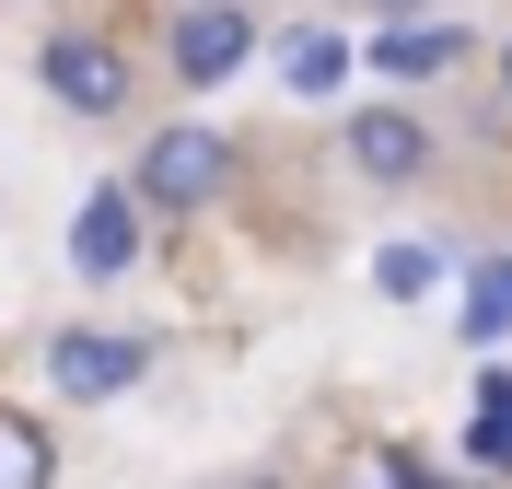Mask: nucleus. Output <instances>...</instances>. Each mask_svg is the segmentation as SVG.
<instances>
[{
    "label": "nucleus",
    "instance_id": "obj_1",
    "mask_svg": "<svg viewBox=\"0 0 512 489\" xmlns=\"http://www.w3.org/2000/svg\"><path fill=\"white\" fill-rule=\"evenodd\" d=\"M222 187H233V140H222V129H198V117L152 129V140H140V163H128V198H140V222H198Z\"/></svg>",
    "mask_w": 512,
    "mask_h": 489
},
{
    "label": "nucleus",
    "instance_id": "obj_2",
    "mask_svg": "<svg viewBox=\"0 0 512 489\" xmlns=\"http://www.w3.org/2000/svg\"><path fill=\"white\" fill-rule=\"evenodd\" d=\"M35 82H47L70 117H128V94H140V82H128V47L94 35V24H59V35H47V47H35Z\"/></svg>",
    "mask_w": 512,
    "mask_h": 489
},
{
    "label": "nucleus",
    "instance_id": "obj_3",
    "mask_svg": "<svg viewBox=\"0 0 512 489\" xmlns=\"http://www.w3.org/2000/svg\"><path fill=\"white\" fill-rule=\"evenodd\" d=\"M245 47H256V12H245V0H175V12H163V59H175V82H187V94L233 82V70H245Z\"/></svg>",
    "mask_w": 512,
    "mask_h": 489
},
{
    "label": "nucleus",
    "instance_id": "obj_4",
    "mask_svg": "<svg viewBox=\"0 0 512 489\" xmlns=\"http://www.w3.org/2000/svg\"><path fill=\"white\" fill-rule=\"evenodd\" d=\"M338 152H350L361 187H419V175L443 163V140H431V117H419V105H361L350 129H338Z\"/></svg>",
    "mask_w": 512,
    "mask_h": 489
},
{
    "label": "nucleus",
    "instance_id": "obj_5",
    "mask_svg": "<svg viewBox=\"0 0 512 489\" xmlns=\"http://www.w3.org/2000/svg\"><path fill=\"white\" fill-rule=\"evenodd\" d=\"M140 373H152V338H128V326H70V338H47V385L82 396V408H94V396H128Z\"/></svg>",
    "mask_w": 512,
    "mask_h": 489
},
{
    "label": "nucleus",
    "instance_id": "obj_6",
    "mask_svg": "<svg viewBox=\"0 0 512 489\" xmlns=\"http://www.w3.org/2000/svg\"><path fill=\"white\" fill-rule=\"evenodd\" d=\"M361 59H373L384 82H443V70L478 59V35L454 24V12H431V24H373V47H361Z\"/></svg>",
    "mask_w": 512,
    "mask_h": 489
},
{
    "label": "nucleus",
    "instance_id": "obj_7",
    "mask_svg": "<svg viewBox=\"0 0 512 489\" xmlns=\"http://www.w3.org/2000/svg\"><path fill=\"white\" fill-rule=\"evenodd\" d=\"M70 268H82V280L140 268V198H128V187H94L82 210H70Z\"/></svg>",
    "mask_w": 512,
    "mask_h": 489
},
{
    "label": "nucleus",
    "instance_id": "obj_8",
    "mask_svg": "<svg viewBox=\"0 0 512 489\" xmlns=\"http://www.w3.org/2000/svg\"><path fill=\"white\" fill-rule=\"evenodd\" d=\"M280 82H291V94H338V82H350V35L291 24V35H280Z\"/></svg>",
    "mask_w": 512,
    "mask_h": 489
},
{
    "label": "nucleus",
    "instance_id": "obj_9",
    "mask_svg": "<svg viewBox=\"0 0 512 489\" xmlns=\"http://www.w3.org/2000/svg\"><path fill=\"white\" fill-rule=\"evenodd\" d=\"M466 338H478V350L512 338V257H478V268H466Z\"/></svg>",
    "mask_w": 512,
    "mask_h": 489
},
{
    "label": "nucleus",
    "instance_id": "obj_10",
    "mask_svg": "<svg viewBox=\"0 0 512 489\" xmlns=\"http://www.w3.org/2000/svg\"><path fill=\"white\" fill-rule=\"evenodd\" d=\"M47 478H59V455H47V431L0 408V489H47Z\"/></svg>",
    "mask_w": 512,
    "mask_h": 489
},
{
    "label": "nucleus",
    "instance_id": "obj_11",
    "mask_svg": "<svg viewBox=\"0 0 512 489\" xmlns=\"http://www.w3.org/2000/svg\"><path fill=\"white\" fill-rule=\"evenodd\" d=\"M466 455H478V466H512V373H489V385H478V420H466Z\"/></svg>",
    "mask_w": 512,
    "mask_h": 489
},
{
    "label": "nucleus",
    "instance_id": "obj_12",
    "mask_svg": "<svg viewBox=\"0 0 512 489\" xmlns=\"http://www.w3.org/2000/svg\"><path fill=\"white\" fill-rule=\"evenodd\" d=\"M373 280H384L396 303H419L431 280H443V245H384V257H373Z\"/></svg>",
    "mask_w": 512,
    "mask_h": 489
},
{
    "label": "nucleus",
    "instance_id": "obj_13",
    "mask_svg": "<svg viewBox=\"0 0 512 489\" xmlns=\"http://www.w3.org/2000/svg\"><path fill=\"white\" fill-rule=\"evenodd\" d=\"M373 24H431V12H454V0H361Z\"/></svg>",
    "mask_w": 512,
    "mask_h": 489
},
{
    "label": "nucleus",
    "instance_id": "obj_14",
    "mask_svg": "<svg viewBox=\"0 0 512 489\" xmlns=\"http://www.w3.org/2000/svg\"><path fill=\"white\" fill-rule=\"evenodd\" d=\"M501 105H512V35H501Z\"/></svg>",
    "mask_w": 512,
    "mask_h": 489
},
{
    "label": "nucleus",
    "instance_id": "obj_15",
    "mask_svg": "<svg viewBox=\"0 0 512 489\" xmlns=\"http://www.w3.org/2000/svg\"><path fill=\"white\" fill-rule=\"evenodd\" d=\"M222 489H280V478H222Z\"/></svg>",
    "mask_w": 512,
    "mask_h": 489
},
{
    "label": "nucleus",
    "instance_id": "obj_16",
    "mask_svg": "<svg viewBox=\"0 0 512 489\" xmlns=\"http://www.w3.org/2000/svg\"><path fill=\"white\" fill-rule=\"evenodd\" d=\"M338 489H384V478H338Z\"/></svg>",
    "mask_w": 512,
    "mask_h": 489
}]
</instances>
